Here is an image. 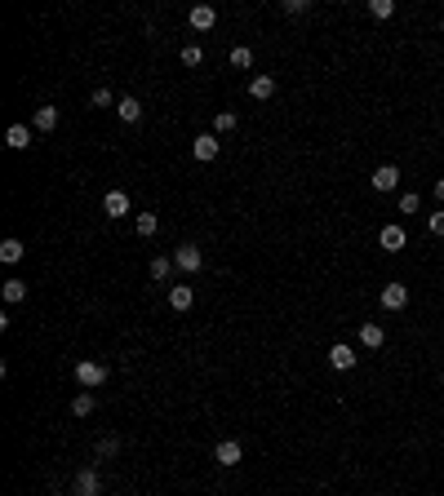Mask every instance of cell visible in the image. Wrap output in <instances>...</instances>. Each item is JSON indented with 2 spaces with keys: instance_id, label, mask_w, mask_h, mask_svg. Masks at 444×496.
<instances>
[{
  "instance_id": "obj_17",
  "label": "cell",
  "mask_w": 444,
  "mask_h": 496,
  "mask_svg": "<svg viewBox=\"0 0 444 496\" xmlns=\"http://www.w3.org/2000/svg\"><path fill=\"white\" fill-rule=\"evenodd\" d=\"M36 129H40V133H54V129H58V106H36Z\"/></svg>"
},
{
  "instance_id": "obj_10",
  "label": "cell",
  "mask_w": 444,
  "mask_h": 496,
  "mask_svg": "<svg viewBox=\"0 0 444 496\" xmlns=\"http://www.w3.org/2000/svg\"><path fill=\"white\" fill-rule=\"evenodd\" d=\"M382 342H387V328H382V323H360V346L365 350H382Z\"/></svg>"
},
{
  "instance_id": "obj_23",
  "label": "cell",
  "mask_w": 444,
  "mask_h": 496,
  "mask_svg": "<svg viewBox=\"0 0 444 496\" xmlns=\"http://www.w3.org/2000/svg\"><path fill=\"white\" fill-rule=\"evenodd\" d=\"M369 14H374L378 22H387L395 14V0H369Z\"/></svg>"
},
{
  "instance_id": "obj_14",
  "label": "cell",
  "mask_w": 444,
  "mask_h": 496,
  "mask_svg": "<svg viewBox=\"0 0 444 496\" xmlns=\"http://www.w3.org/2000/svg\"><path fill=\"white\" fill-rule=\"evenodd\" d=\"M98 488H102L98 470H80V474H76V496H98Z\"/></svg>"
},
{
  "instance_id": "obj_18",
  "label": "cell",
  "mask_w": 444,
  "mask_h": 496,
  "mask_svg": "<svg viewBox=\"0 0 444 496\" xmlns=\"http://www.w3.org/2000/svg\"><path fill=\"white\" fill-rule=\"evenodd\" d=\"M134 231H138L142 239H151L155 231H160V217H155V213H138V217H134Z\"/></svg>"
},
{
  "instance_id": "obj_6",
  "label": "cell",
  "mask_w": 444,
  "mask_h": 496,
  "mask_svg": "<svg viewBox=\"0 0 444 496\" xmlns=\"http://www.w3.org/2000/svg\"><path fill=\"white\" fill-rule=\"evenodd\" d=\"M191 155H196L200 164H209V160H218V138L213 133H200L196 142H191Z\"/></svg>"
},
{
  "instance_id": "obj_22",
  "label": "cell",
  "mask_w": 444,
  "mask_h": 496,
  "mask_svg": "<svg viewBox=\"0 0 444 496\" xmlns=\"http://www.w3.org/2000/svg\"><path fill=\"white\" fill-rule=\"evenodd\" d=\"M0 293H5V301H27V284H22V280H5Z\"/></svg>"
},
{
  "instance_id": "obj_28",
  "label": "cell",
  "mask_w": 444,
  "mask_h": 496,
  "mask_svg": "<svg viewBox=\"0 0 444 496\" xmlns=\"http://www.w3.org/2000/svg\"><path fill=\"white\" fill-rule=\"evenodd\" d=\"M116 102V93L112 89H102V84H98V89H93V106H112Z\"/></svg>"
},
{
  "instance_id": "obj_21",
  "label": "cell",
  "mask_w": 444,
  "mask_h": 496,
  "mask_svg": "<svg viewBox=\"0 0 444 496\" xmlns=\"http://www.w3.org/2000/svg\"><path fill=\"white\" fill-rule=\"evenodd\" d=\"M231 67L249 71V67H254V49H249V45H236V49H231Z\"/></svg>"
},
{
  "instance_id": "obj_19",
  "label": "cell",
  "mask_w": 444,
  "mask_h": 496,
  "mask_svg": "<svg viewBox=\"0 0 444 496\" xmlns=\"http://www.w3.org/2000/svg\"><path fill=\"white\" fill-rule=\"evenodd\" d=\"M93 408H98V399H93V390H85V394H76V399H71V417H89Z\"/></svg>"
},
{
  "instance_id": "obj_15",
  "label": "cell",
  "mask_w": 444,
  "mask_h": 496,
  "mask_svg": "<svg viewBox=\"0 0 444 496\" xmlns=\"http://www.w3.org/2000/svg\"><path fill=\"white\" fill-rule=\"evenodd\" d=\"M116 115L125 120V125H138V120H142V102L138 98H120L116 102Z\"/></svg>"
},
{
  "instance_id": "obj_27",
  "label": "cell",
  "mask_w": 444,
  "mask_h": 496,
  "mask_svg": "<svg viewBox=\"0 0 444 496\" xmlns=\"http://www.w3.org/2000/svg\"><path fill=\"white\" fill-rule=\"evenodd\" d=\"M213 129H218V133H231V129H236V111H222L218 120H213Z\"/></svg>"
},
{
  "instance_id": "obj_32",
  "label": "cell",
  "mask_w": 444,
  "mask_h": 496,
  "mask_svg": "<svg viewBox=\"0 0 444 496\" xmlns=\"http://www.w3.org/2000/svg\"><path fill=\"white\" fill-rule=\"evenodd\" d=\"M436 200L444 204V177H440V182H436Z\"/></svg>"
},
{
  "instance_id": "obj_13",
  "label": "cell",
  "mask_w": 444,
  "mask_h": 496,
  "mask_svg": "<svg viewBox=\"0 0 444 496\" xmlns=\"http://www.w3.org/2000/svg\"><path fill=\"white\" fill-rule=\"evenodd\" d=\"M249 98H258V102L275 98V80L271 76H254V80H249Z\"/></svg>"
},
{
  "instance_id": "obj_9",
  "label": "cell",
  "mask_w": 444,
  "mask_h": 496,
  "mask_svg": "<svg viewBox=\"0 0 444 496\" xmlns=\"http://www.w3.org/2000/svg\"><path fill=\"white\" fill-rule=\"evenodd\" d=\"M102 213L107 217H129V195H125V191H107V195H102Z\"/></svg>"
},
{
  "instance_id": "obj_1",
  "label": "cell",
  "mask_w": 444,
  "mask_h": 496,
  "mask_svg": "<svg viewBox=\"0 0 444 496\" xmlns=\"http://www.w3.org/2000/svg\"><path fill=\"white\" fill-rule=\"evenodd\" d=\"M174 266H178V271H187V275L205 271V253H200V244H178V253H174Z\"/></svg>"
},
{
  "instance_id": "obj_11",
  "label": "cell",
  "mask_w": 444,
  "mask_h": 496,
  "mask_svg": "<svg viewBox=\"0 0 444 496\" xmlns=\"http://www.w3.org/2000/svg\"><path fill=\"white\" fill-rule=\"evenodd\" d=\"M187 22H191L196 31H209L213 22H218V9H213V5H196V9L187 14Z\"/></svg>"
},
{
  "instance_id": "obj_29",
  "label": "cell",
  "mask_w": 444,
  "mask_h": 496,
  "mask_svg": "<svg viewBox=\"0 0 444 496\" xmlns=\"http://www.w3.org/2000/svg\"><path fill=\"white\" fill-rule=\"evenodd\" d=\"M427 231H431V235H444V209L427 217Z\"/></svg>"
},
{
  "instance_id": "obj_24",
  "label": "cell",
  "mask_w": 444,
  "mask_h": 496,
  "mask_svg": "<svg viewBox=\"0 0 444 496\" xmlns=\"http://www.w3.org/2000/svg\"><path fill=\"white\" fill-rule=\"evenodd\" d=\"M205 63V49H200V45H187L183 49V67H200Z\"/></svg>"
},
{
  "instance_id": "obj_25",
  "label": "cell",
  "mask_w": 444,
  "mask_h": 496,
  "mask_svg": "<svg viewBox=\"0 0 444 496\" xmlns=\"http://www.w3.org/2000/svg\"><path fill=\"white\" fill-rule=\"evenodd\" d=\"M169 257H151V280H169Z\"/></svg>"
},
{
  "instance_id": "obj_2",
  "label": "cell",
  "mask_w": 444,
  "mask_h": 496,
  "mask_svg": "<svg viewBox=\"0 0 444 496\" xmlns=\"http://www.w3.org/2000/svg\"><path fill=\"white\" fill-rule=\"evenodd\" d=\"M76 381L85 385V390H98V385L107 381V368L93 364V359H80V364H76Z\"/></svg>"
},
{
  "instance_id": "obj_8",
  "label": "cell",
  "mask_w": 444,
  "mask_h": 496,
  "mask_svg": "<svg viewBox=\"0 0 444 496\" xmlns=\"http://www.w3.org/2000/svg\"><path fill=\"white\" fill-rule=\"evenodd\" d=\"M329 364L338 368V372H351V368H355V350L346 346V342H338V346H329Z\"/></svg>"
},
{
  "instance_id": "obj_20",
  "label": "cell",
  "mask_w": 444,
  "mask_h": 496,
  "mask_svg": "<svg viewBox=\"0 0 444 496\" xmlns=\"http://www.w3.org/2000/svg\"><path fill=\"white\" fill-rule=\"evenodd\" d=\"M22 253H27V248H22V239L9 235L5 244H0V262H9V266H14V262H22Z\"/></svg>"
},
{
  "instance_id": "obj_7",
  "label": "cell",
  "mask_w": 444,
  "mask_h": 496,
  "mask_svg": "<svg viewBox=\"0 0 444 496\" xmlns=\"http://www.w3.org/2000/svg\"><path fill=\"white\" fill-rule=\"evenodd\" d=\"M240 456H245V452H240V439H222L218 447H213V461H218V465H227V470H231V465H240Z\"/></svg>"
},
{
  "instance_id": "obj_5",
  "label": "cell",
  "mask_w": 444,
  "mask_h": 496,
  "mask_svg": "<svg viewBox=\"0 0 444 496\" xmlns=\"http://www.w3.org/2000/svg\"><path fill=\"white\" fill-rule=\"evenodd\" d=\"M409 306V288L404 284H382V310H404Z\"/></svg>"
},
{
  "instance_id": "obj_12",
  "label": "cell",
  "mask_w": 444,
  "mask_h": 496,
  "mask_svg": "<svg viewBox=\"0 0 444 496\" xmlns=\"http://www.w3.org/2000/svg\"><path fill=\"white\" fill-rule=\"evenodd\" d=\"M5 147H9V151H27V147H31V129H27V125H9Z\"/></svg>"
},
{
  "instance_id": "obj_16",
  "label": "cell",
  "mask_w": 444,
  "mask_h": 496,
  "mask_svg": "<svg viewBox=\"0 0 444 496\" xmlns=\"http://www.w3.org/2000/svg\"><path fill=\"white\" fill-rule=\"evenodd\" d=\"M191 301H196V293H191L187 284H174V288H169V306H174V310H191Z\"/></svg>"
},
{
  "instance_id": "obj_26",
  "label": "cell",
  "mask_w": 444,
  "mask_h": 496,
  "mask_svg": "<svg viewBox=\"0 0 444 496\" xmlns=\"http://www.w3.org/2000/svg\"><path fill=\"white\" fill-rule=\"evenodd\" d=\"M116 452H120V443L112 439V434H107V439H98V456H102V461H112Z\"/></svg>"
},
{
  "instance_id": "obj_3",
  "label": "cell",
  "mask_w": 444,
  "mask_h": 496,
  "mask_svg": "<svg viewBox=\"0 0 444 496\" xmlns=\"http://www.w3.org/2000/svg\"><path fill=\"white\" fill-rule=\"evenodd\" d=\"M369 186H374L378 195H387V191L400 186V168H395V164H378V168H374V177H369Z\"/></svg>"
},
{
  "instance_id": "obj_31",
  "label": "cell",
  "mask_w": 444,
  "mask_h": 496,
  "mask_svg": "<svg viewBox=\"0 0 444 496\" xmlns=\"http://www.w3.org/2000/svg\"><path fill=\"white\" fill-rule=\"evenodd\" d=\"M284 14H307V0H284Z\"/></svg>"
},
{
  "instance_id": "obj_30",
  "label": "cell",
  "mask_w": 444,
  "mask_h": 496,
  "mask_svg": "<svg viewBox=\"0 0 444 496\" xmlns=\"http://www.w3.org/2000/svg\"><path fill=\"white\" fill-rule=\"evenodd\" d=\"M418 204H422V200H418L413 191H404V195H400V213H418Z\"/></svg>"
},
{
  "instance_id": "obj_4",
  "label": "cell",
  "mask_w": 444,
  "mask_h": 496,
  "mask_svg": "<svg viewBox=\"0 0 444 496\" xmlns=\"http://www.w3.org/2000/svg\"><path fill=\"white\" fill-rule=\"evenodd\" d=\"M378 244H382V253H400L404 244H409V235H404V226H395V222H387L378 231Z\"/></svg>"
}]
</instances>
